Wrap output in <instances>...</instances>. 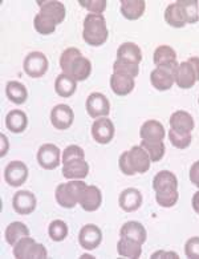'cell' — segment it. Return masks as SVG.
Here are the masks:
<instances>
[{"label":"cell","mask_w":199,"mask_h":259,"mask_svg":"<svg viewBox=\"0 0 199 259\" xmlns=\"http://www.w3.org/2000/svg\"><path fill=\"white\" fill-rule=\"evenodd\" d=\"M75 120V113L67 104H59L51 112V122L59 131H67L72 126Z\"/></svg>","instance_id":"11"},{"label":"cell","mask_w":199,"mask_h":259,"mask_svg":"<svg viewBox=\"0 0 199 259\" xmlns=\"http://www.w3.org/2000/svg\"><path fill=\"white\" fill-rule=\"evenodd\" d=\"M36 205H37V201H36L35 194L29 190H20V192L15 193L14 198H12V207L20 215H28V214L33 213Z\"/></svg>","instance_id":"12"},{"label":"cell","mask_w":199,"mask_h":259,"mask_svg":"<svg viewBox=\"0 0 199 259\" xmlns=\"http://www.w3.org/2000/svg\"><path fill=\"white\" fill-rule=\"evenodd\" d=\"M103 242V231L93 224L85 225L78 233V243L85 250H94Z\"/></svg>","instance_id":"10"},{"label":"cell","mask_w":199,"mask_h":259,"mask_svg":"<svg viewBox=\"0 0 199 259\" xmlns=\"http://www.w3.org/2000/svg\"><path fill=\"white\" fill-rule=\"evenodd\" d=\"M109 31L107 27V20L104 15L88 14L84 19L82 37L88 46L100 47L107 43Z\"/></svg>","instance_id":"2"},{"label":"cell","mask_w":199,"mask_h":259,"mask_svg":"<svg viewBox=\"0 0 199 259\" xmlns=\"http://www.w3.org/2000/svg\"><path fill=\"white\" fill-rule=\"evenodd\" d=\"M48 67H49L48 59L43 52H39V51L27 55L24 59V64H23L25 75L32 78L43 77L48 71Z\"/></svg>","instance_id":"5"},{"label":"cell","mask_w":199,"mask_h":259,"mask_svg":"<svg viewBox=\"0 0 199 259\" xmlns=\"http://www.w3.org/2000/svg\"><path fill=\"white\" fill-rule=\"evenodd\" d=\"M187 61H188V64L192 67L194 72H195L196 81H199V57H190Z\"/></svg>","instance_id":"47"},{"label":"cell","mask_w":199,"mask_h":259,"mask_svg":"<svg viewBox=\"0 0 199 259\" xmlns=\"http://www.w3.org/2000/svg\"><path fill=\"white\" fill-rule=\"evenodd\" d=\"M165 20L173 28H183L187 24L185 14H183L182 8L179 7V4L177 2L167 6L166 11H165Z\"/></svg>","instance_id":"30"},{"label":"cell","mask_w":199,"mask_h":259,"mask_svg":"<svg viewBox=\"0 0 199 259\" xmlns=\"http://www.w3.org/2000/svg\"><path fill=\"white\" fill-rule=\"evenodd\" d=\"M116 129L112 120L108 117H100L94 120L92 125V137L97 144L107 145L113 140Z\"/></svg>","instance_id":"9"},{"label":"cell","mask_w":199,"mask_h":259,"mask_svg":"<svg viewBox=\"0 0 199 259\" xmlns=\"http://www.w3.org/2000/svg\"><path fill=\"white\" fill-rule=\"evenodd\" d=\"M134 85V78L124 75H118V73H113L111 76V88L113 93H116L117 96H126L129 93H132Z\"/></svg>","instance_id":"27"},{"label":"cell","mask_w":199,"mask_h":259,"mask_svg":"<svg viewBox=\"0 0 199 259\" xmlns=\"http://www.w3.org/2000/svg\"><path fill=\"white\" fill-rule=\"evenodd\" d=\"M28 166L22 161H12L4 169V180L12 188H19L28 178Z\"/></svg>","instance_id":"8"},{"label":"cell","mask_w":199,"mask_h":259,"mask_svg":"<svg viewBox=\"0 0 199 259\" xmlns=\"http://www.w3.org/2000/svg\"><path fill=\"white\" fill-rule=\"evenodd\" d=\"M118 205L126 213L135 211V210H138L141 207V205H142V194H141L138 189L135 188L125 189L124 192L120 194Z\"/></svg>","instance_id":"18"},{"label":"cell","mask_w":199,"mask_h":259,"mask_svg":"<svg viewBox=\"0 0 199 259\" xmlns=\"http://www.w3.org/2000/svg\"><path fill=\"white\" fill-rule=\"evenodd\" d=\"M170 126L171 129H174L177 132H182V133H191L195 124H194V118L188 112L185 110H177L170 116Z\"/></svg>","instance_id":"21"},{"label":"cell","mask_w":199,"mask_h":259,"mask_svg":"<svg viewBox=\"0 0 199 259\" xmlns=\"http://www.w3.org/2000/svg\"><path fill=\"white\" fill-rule=\"evenodd\" d=\"M179 7L185 14L187 24H195L199 20V11H198V3L196 0H178Z\"/></svg>","instance_id":"35"},{"label":"cell","mask_w":199,"mask_h":259,"mask_svg":"<svg viewBox=\"0 0 199 259\" xmlns=\"http://www.w3.org/2000/svg\"><path fill=\"white\" fill-rule=\"evenodd\" d=\"M40 7V14L45 15L46 18H49L51 20H54L55 24H61L64 22L65 15H67V10L65 6L61 2L57 0H46V2H37Z\"/></svg>","instance_id":"16"},{"label":"cell","mask_w":199,"mask_h":259,"mask_svg":"<svg viewBox=\"0 0 199 259\" xmlns=\"http://www.w3.org/2000/svg\"><path fill=\"white\" fill-rule=\"evenodd\" d=\"M169 140H170L171 145L177 148V149H186L191 144V133H182L177 132L174 129L169 131Z\"/></svg>","instance_id":"39"},{"label":"cell","mask_w":199,"mask_h":259,"mask_svg":"<svg viewBox=\"0 0 199 259\" xmlns=\"http://www.w3.org/2000/svg\"><path fill=\"white\" fill-rule=\"evenodd\" d=\"M191 205H192V209H194V211H195L196 214H199V192H196L195 194L192 195Z\"/></svg>","instance_id":"49"},{"label":"cell","mask_w":199,"mask_h":259,"mask_svg":"<svg viewBox=\"0 0 199 259\" xmlns=\"http://www.w3.org/2000/svg\"><path fill=\"white\" fill-rule=\"evenodd\" d=\"M120 237L129 238V239H133V241L143 245L146 242V238H147V233H146V229L142 224H139L137 221H129L121 227Z\"/></svg>","instance_id":"22"},{"label":"cell","mask_w":199,"mask_h":259,"mask_svg":"<svg viewBox=\"0 0 199 259\" xmlns=\"http://www.w3.org/2000/svg\"><path fill=\"white\" fill-rule=\"evenodd\" d=\"M6 126L12 133H23L28 126V117L23 110L14 109L8 112L6 117Z\"/></svg>","instance_id":"28"},{"label":"cell","mask_w":199,"mask_h":259,"mask_svg":"<svg viewBox=\"0 0 199 259\" xmlns=\"http://www.w3.org/2000/svg\"><path fill=\"white\" fill-rule=\"evenodd\" d=\"M113 73L118 75L128 76V77L135 78L139 73L138 64H133V63H126V61L116 60L113 64Z\"/></svg>","instance_id":"38"},{"label":"cell","mask_w":199,"mask_h":259,"mask_svg":"<svg viewBox=\"0 0 199 259\" xmlns=\"http://www.w3.org/2000/svg\"><path fill=\"white\" fill-rule=\"evenodd\" d=\"M198 104H199V99H198Z\"/></svg>","instance_id":"51"},{"label":"cell","mask_w":199,"mask_h":259,"mask_svg":"<svg viewBox=\"0 0 199 259\" xmlns=\"http://www.w3.org/2000/svg\"><path fill=\"white\" fill-rule=\"evenodd\" d=\"M29 235V229L25 226L23 222H12L7 226L6 229V241L8 242V245H11L14 247L22 238L28 237Z\"/></svg>","instance_id":"33"},{"label":"cell","mask_w":199,"mask_h":259,"mask_svg":"<svg viewBox=\"0 0 199 259\" xmlns=\"http://www.w3.org/2000/svg\"><path fill=\"white\" fill-rule=\"evenodd\" d=\"M14 256L18 259H45L48 256V251L41 243H37L28 235L22 238L14 246Z\"/></svg>","instance_id":"4"},{"label":"cell","mask_w":199,"mask_h":259,"mask_svg":"<svg viewBox=\"0 0 199 259\" xmlns=\"http://www.w3.org/2000/svg\"><path fill=\"white\" fill-rule=\"evenodd\" d=\"M139 136L142 140H152V141H164L166 132L164 125L157 120H147L143 122L139 129Z\"/></svg>","instance_id":"23"},{"label":"cell","mask_w":199,"mask_h":259,"mask_svg":"<svg viewBox=\"0 0 199 259\" xmlns=\"http://www.w3.org/2000/svg\"><path fill=\"white\" fill-rule=\"evenodd\" d=\"M118 166H120V170L125 174V176H134L135 171L133 170L132 166H130V162H129L128 158V152H124L118 158Z\"/></svg>","instance_id":"44"},{"label":"cell","mask_w":199,"mask_h":259,"mask_svg":"<svg viewBox=\"0 0 199 259\" xmlns=\"http://www.w3.org/2000/svg\"><path fill=\"white\" fill-rule=\"evenodd\" d=\"M178 198H179L178 190H174V192L158 193V194H156L157 203L160 206H162V207H173L174 205H177Z\"/></svg>","instance_id":"41"},{"label":"cell","mask_w":199,"mask_h":259,"mask_svg":"<svg viewBox=\"0 0 199 259\" xmlns=\"http://www.w3.org/2000/svg\"><path fill=\"white\" fill-rule=\"evenodd\" d=\"M81 258H93V256H90V255H82Z\"/></svg>","instance_id":"50"},{"label":"cell","mask_w":199,"mask_h":259,"mask_svg":"<svg viewBox=\"0 0 199 259\" xmlns=\"http://www.w3.org/2000/svg\"><path fill=\"white\" fill-rule=\"evenodd\" d=\"M174 81L181 89H190L195 85L196 76L188 61H183L174 71Z\"/></svg>","instance_id":"17"},{"label":"cell","mask_w":199,"mask_h":259,"mask_svg":"<svg viewBox=\"0 0 199 259\" xmlns=\"http://www.w3.org/2000/svg\"><path fill=\"white\" fill-rule=\"evenodd\" d=\"M117 60L126 61V63H133V64H138L142 61V52L141 48L135 43L128 41L118 47L117 50Z\"/></svg>","instance_id":"24"},{"label":"cell","mask_w":199,"mask_h":259,"mask_svg":"<svg viewBox=\"0 0 199 259\" xmlns=\"http://www.w3.org/2000/svg\"><path fill=\"white\" fill-rule=\"evenodd\" d=\"M85 108L88 114L92 118H100V117H108V114L111 113V104L109 100L107 99L105 95L100 92L90 93L86 99Z\"/></svg>","instance_id":"7"},{"label":"cell","mask_w":199,"mask_h":259,"mask_svg":"<svg viewBox=\"0 0 199 259\" xmlns=\"http://www.w3.org/2000/svg\"><path fill=\"white\" fill-rule=\"evenodd\" d=\"M85 188L86 184L82 180H71L65 184H60L55 192L57 203L65 209H73L78 203L80 195Z\"/></svg>","instance_id":"3"},{"label":"cell","mask_w":199,"mask_h":259,"mask_svg":"<svg viewBox=\"0 0 199 259\" xmlns=\"http://www.w3.org/2000/svg\"><path fill=\"white\" fill-rule=\"evenodd\" d=\"M128 158L133 170L135 173H146L150 169L152 160L149 154L146 153L142 146H133L132 149L128 150Z\"/></svg>","instance_id":"15"},{"label":"cell","mask_w":199,"mask_h":259,"mask_svg":"<svg viewBox=\"0 0 199 259\" xmlns=\"http://www.w3.org/2000/svg\"><path fill=\"white\" fill-rule=\"evenodd\" d=\"M146 153L149 154L152 162H158L164 158L166 148H165L164 141H152V140H142L141 145Z\"/></svg>","instance_id":"34"},{"label":"cell","mask_w":199,"mask_h":259,"mask_svg":"<svg viewBox=\"0 0 199 259\" xmlns=\"http://www.w3.org/2000/svg\"><path fill=\"white\" fill-rule=\"evenodd\" d=\"M89 174V165L85 160H76L63 165V176L67 180H84Z\"/></svg>","instance_id":"25"},{"label":"cell","mask_w":199,"mask_h":259,"mask_svg":"<svg viewBox=\"0 0 199 259\" xmlns=\"http://www.w3.org/2000/svg\"><path fill=\"white\" fill-rule=\"evenodd\" d=\"M60 67L63 73L76 81H85L92 73V63L82 56L77 48H68L60 56Z\"/></svg>","instance_id":"1"},{"label":"cell","mask_w":199,"mask_h":259,"mask_svg":"<svg viewBox=\"0 0 199 259\" xmlns=\"http://www.w3.org/2000/svg\"><path fill=\"white\" fill-rule=\"evenodd\" d=\"M152 258H153V259H157V258L177 259V258H179V255H178L177 252H174V251H165V250H160V251L154 252L153 255H152Z\"/></svg>","instance_id":"46"},{"label":"cell","mask_w":199,"mask_h":259,"mask_svg":"<svg viewBox=\"0 0 199 259\" xmlns=\"http://www.w3.org/2000/svg\"><path fill=\"white\" fill-rule=\"evenodd\" d=\"M117 252L118 255L125 256V258L137 259L142 254V245L133 239L121 237L117 242Z\"/></svg>","instance_id":"29"},{"label":"cell","mask_w":199,"mask_h":259,"mask_svg":"<svg viewBox=\"0 0 199 259\" xmlns=\"http://www.w3.org/2000/svg\"><path fill=\"white\" fill-rule=\"evenodd\" d=\"M185 254L190 259H199V237H192L186 242Z\"/></svg>","instance_id":"43"},{"label":"cell","mask_w":199,"mask_h":259,"mask_svg":"<svg viewBox=\"0 0 199 259\" xmlns=\"http://www.w3.org/2000/svg\"><path fill=\"white\" fill-rule=\"evenodd\" d=\"M37 163L45 170H54L60 166L61 150L55 144H44L37 152Z\"/></svg>","instance_id":"6"},{"label":"cell","mask_w":199,"mask_h":259,"mask_svg":"<svg viewBox=\"0 0 199 259\" xmlns=\"http://www.w3.org/2000/svg\"><path fill=\"white\" fill-rule=\"evenodd\" d=\"M6 93L10 101L14 104L22 105L28 99V91L25 88L24 84L19 81H8L7 87H6Z\"/></svg>","instance_id":"32"},{"label":"cell","mask_w":199,"mask_h":259,"mask_svg":"<svg viewBox=\"0 0 199 259\" xmlns=\"http://www.w3.org/2000/svg\"><path fill=\"white\" fill-rule=\"evenodd\" d=\"M85 158V153L78 145H69L67 146L63 152V157H61V162L63 165L72 162L76 160H84Z\"/></svg>","instance_id":"40"},{"label":"cell","mask_w":199,"mask_h":259,"mask_svg":"<svg viewBox=\"0 0 199 259\" xmlns=\"http://www.w3.org/2000/svg\"><path fill=\"white\" fill-rule=\"evenodd\" d=\"M33 27H35L36 32H39L40 35H51L56 29V24L54 20H51L43 14L36 15L33 19Z\"/></svg>","instance_id":"36"},{"label":"cell","mask_w":199,"mask_h":259,"mask_svg":"<svg viewBox=\"0 0 199 259\" xmlns=\"http://www.w3.org/2000/svg\"><path fill=\"white\" fill-rule=\"evenodd\" d=\"M146 8L145 0H121V14L128 20H138Z\"/></svg>","instance_id":"26"},{"label":"cell","mask_w":199,"mask_h":259,"mask_svg":"<svg viewBox=\"0 0 199 259\" xmlns=\"http://www.w3.org/2000/svg\"><path fill=\"white\" fill-rule=\"evenodd\" d=\"M190 181L192 185H195L196 188H199V161L194 162L190 167V173H188Z\"/></svg>","instance_id":"45"},{"label":"cell","mask_w":199,"mask_h":259,"mask_svg":"<svg viewBox=\"0 0 199 259\" xmlns=\"http://www.w3.org/2000/svg\"><path fill=\"white\" fill-rule=\"evenodd\" d=\"M8 149H10V144H8V140L6 137V135H2V149H0V156L4 157L7 154Z\"/></svg>","instance_id":"48"},{"label":"cell","mask_w":199,"mask_h":259,"mask_svg":"<svg viewBox=\"0 0 199 259\" xmlns=\"http://www.w3.org/2000/svg\"><path fill=\"white\" fill-rule=\"evenodd\" d=\"M150 82L157 91H169L174 84V72L166 68H158L150 73Z\"/></svg>","instance_id":"20"},{"label":"cell","mask_w":199,"mask_h":259,"mask_svg":"<svg viewBox=\"0 0 199 259\" xmlns=\"http://www.w3.org/2000/svg\"><path fill=\"white\" fill-rule=\"evenodd\" d=\"M103 203V194L97 186L93 185H86V188L82 190L78 205L81 206L85 211H96L100 209V206Z\"/></svg>","instance_id":"13"},{"label":"cell","mask_w":199,"mask_h":259,"mask_svg":"<svg viewBox=\"0 0 199 259\" xmlns=\"http://www.w3.org/2000/svg\"><path fill=\"white\" fill-rule=\"evenodd\" d=\"M154 64L158 68H166L170 71L174 72L177 69L178 64L177 61V52H175L171 47L169 46H160L154 51L153 55Z\"/></svg>","instance_id":"14"},{"label":"cell","mask_w":199,"mask_h":259,"mask_svg":"<svg viewBox=\"0 0 199 259\" xmlns=\"http://www.w3.org/2000/svg\"><path fill=\"white\" fill-rule=\"evenodd\" d=\"M153 189L156 194L158 193L174 192L178 190V178L174 173L169 170H161L153 178Z\"/></svg>","instance_id":"19"},{"label":"cell","mask_w":199,"mask_h":259,"mask_svg":"<svg viewBox=\"0 0 199 259\" xmlns=\"http://www.w3.org/2000/svg\"><path fill=\"white\" fill-rule=\"evenodd\" d=\"M76 89H77V81L73 80L69 76L61 73L56 77V81H55V91L60 97H72L75 95Z\"/></svg>","instance_id":"31"},{"label":"cell","mask_w":199,"mask_h":259,"mask_svg":"<svg viewBox=\"0 0 199 259\" xmlns=\"http://www.w3.org/2000/svg\"><path fill=\"white\" fill-rule=\"evenodd\" d=\"M80 6L86 8L90 14L103 15V12L107 10V0H78Z\"/></svg>","instance_id":"42"},{"label":"cell","mask_w":199,"mask_h":259,"mask_svg":"<svg viewBox=\"0 0 199 259\" xmlns=\"http://www.w3.org/2000/svg\"><path fill=\"white\" fill-rule=\"evenodd\" d=\"M48 234H49L52 241H64L68 235V225L61 220L54 221V222H51L49 227H48Z\"/></svg>","instance_id":"37"}]
</instances>
